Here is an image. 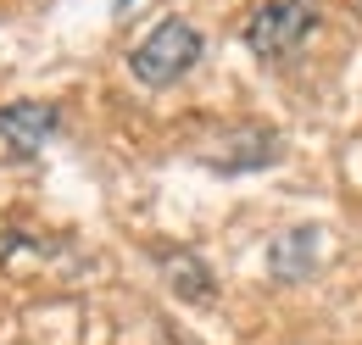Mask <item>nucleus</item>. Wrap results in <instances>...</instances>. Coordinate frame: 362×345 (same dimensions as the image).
I'll list each match as a JSON object with an SVG mask.
<instances>
[{"label": "nucleus", "instance_id": "obj_1", "mask_svg": "<svg viewBox=\"0 0 362 345\" xmlns=\"http://www.w3.org/2000/svg\"><path fill=\"white\" fill-rule=\"evenodd\" d=\"M195 62H201V28L184 23V17H162V23L129 50V73H134V84H145V89L179 84Z\"/></svg>", "mask_w": 362, "mask_h": 345}, {"label": "nucleus", "instance_id": "obj_2", "mask_svg": "<svg viewBox=\"0 0 362 345\" xmlns=\"http://www.w3.org/2000/svg\"><path fill=\"white\" fill-rule=\"evenodd\" d=\"M317 28V6L313 0H262L245 23V50L262 56V62H279L290 56L296 45Z\"/></svg>", "mask_w": 362, "mask_h": 345}, {"label": "nucleus", "instance_id": "obj_3", "mask_svg": "<svg viewBox=\"0 0 362 345\" xmlns=\"http://www.w3.org/2000/svg\"><path fill=\"white\" fill-rule=\"evenodd\" d=\"M62 129V112L50 106V100H11V106H0V139L11 145V156H40V145H45L50 134Z\"/></svg>", "mask_w": 362, "mask_h": 345}, {"label": "nucleus", "instance_id": "obj_4", "mask_svg": "<svg viewBox=\"0 0 362 345\" xmlns=\"http://www.w3.org/2000/svg\"><path fill=\"white\" fill-rule=\"evenodd\" d=\"M317 262H323V228L317 223H301L290 234H279L268 245V273L279 284H296V279H313Z\"/></svg>", "mask_w": 362, "mask_h": 345}, {"label": "nucleus", "instance_id": "obj_5", "mask_svg": "<svg viewBox=\"0 0 362 345\" xmlns=\"http://www.w3.org/2000/svg\"><path fill=\"white\" fill-rule=\"evenodd\" d=\"M156 262H162V279H168V290H173L179 301H212V267L195 257V251L168 245Z\"/></svg>", "mask_w": 362, "mask_h": 345}, {"label": "nucleus", "instance_id": "obj_6", "mask_svg": "<svg viewBox=\"0 0 362 345\" xmlns=\"http://www.w3.org/2000/svg\"><path fill=\"white\" fill-rule=\"evenodd\" d=\"M129 6H134V0H117V11H129Z\"/></svg>", "mask_w": 362, "mask_h": 345}]
</instances>
